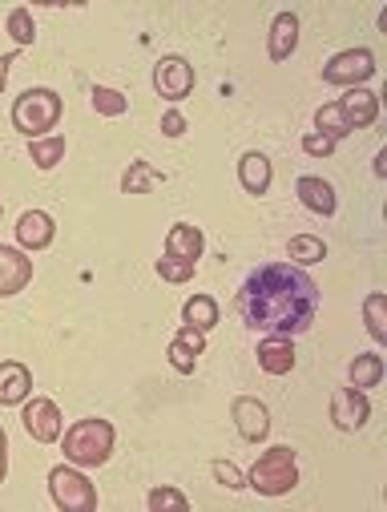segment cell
Instances as JSON below:
<instances>
[{
    "label": "cell",
    "instance_id": "obj_1",
    "mask_svg": "<svg viewBox=\"0 0 387 512\" xmlns=\"http://www.w3.org/2000/svg\"><path fill=\"white\" fill-rule=\"evenodd\" d=\"M319 311V283L295 263H267L242 279L238 315L246 327L267 335H303Z\"/></svg>",
    "mask_w": 387,
    "mask_h": 512
},
{
    "label": "cell",
    "instance_id": "obj_2",
    "mask_svg": "<svg viewBox=\"0 0 387 512\" xmlns=\"http://www.w3.org/2000/svg\"><path fill=\"white\" fill-rule=\"evenodd\" d=\"M57 121H61V97L45 85L37 89H25L17 101H13V130L25 134L29 142L45 138L49 130H57Z\"/></svg>",
    "mask_w": 387,
    "mask_h": 512
},
{
    "label": "cell",
    "instance_id": "obj_3",
    "mask_svg": "<svg viewBox=\"0 0 387 512\" xmlns=\"http://www.w3.org/2000/svg\"><path fill=\"white\" fill-rule=\"evenodd\" d=\"M295 484H299V460H295V452L287 444L267 448L263 456L254 460V468L246 476V488L263 492V496H287Z\"/></svg>",
    "mask_w": 387,
    "mask_h": 512
},
{
    "label": "cell",
    "instance_id": "obj_4",
    "mask_svg": "<svg viewBox=\"0 0 387 512\" xmlns=\"http://www.w3.org/2000/svg\"><path fill=\"white\" fill-rule=\"evenodd\" d=\"M113 456V424L109 420H77L65 432V460L77 468H101Z\"/></svg>",
    "mask_w": 387,
    "mask_h": 512
},
{
    "label": "cell",
    "instance_id": "obj_5",
    "mask_svg": "<svg viewBox=\"0 0 387 512\" xmlns=\"http://www.w3.org/2000/svg\"><path fill=\"white\" fill-rule=\"evenodd\" d=\"M49 492H53V504L61 512H93L97 508V488L89 484L85 472H77V464H61L49 472Z\"/></svg>",
    "mask_w": 387,
    "mask_h": 512
},
{
    "label": "cell",
    "instance_id": "obj_6",
    "mask_svg": "<svg viewBox=\"0 0 387 512\" xmlns=\"http://www.w3.org/2000/svg\"><path fill=\"white\" fill-rule=\"evenodd\" d=\"M375 77V53L371 49H343L335 53L327 65H323V81L327 85H347V89H359L363 81Z\"/></svg>",
    "mask_w": 387,
    "mask_h": 512
},
{
    "label": "cell",
    "instance_id": "obj_7",
    "mask_svg": "<svg viewBox=\"0 0 387 512\" xmlns=\"http://www.w3.org/2000/svg\"><path fill=\"white\" fill-rule=\"evenodd\" d=\"M154 89H158V97H166V101H182V97H190V89H194V65L186 61V57H162L158 65H154Z\"/></svg>",
    "mask_w": 387,
    "mask_h": 512
},
{
    "label": "cell",
    "instance_id": "obj_8",
    "mask_svg": "<svg viewBox=\"0 0 387 512\" xmlns=\"http://www.w3.org/2000/svg\"><path fill=\"white\" fill-rule=\"evenodd\" d=\"M331 420L339 432H359L371 420V400L359 388H335L331 396Z\"/></svg>",
    "mask_w": 387,
    "mask_h": 512
},
{
    "label": "cell",
    "instance_id": "obj_9",
    "mask_svg": "<svg viewBox=\"0 0 387 512\" xmlns=\"http://www.w3.org/2000/svg\"><path fill=\"white\" fill-rule=\"evenodd\" d=\"M21 420H25V432H29L37 444H53V440H61L65 416H61V408H57L53 400H29Z\"/></svg>",
    "mask_w": 387,
    "mask_h": 512
},
{
    "label": "cell",
    "instance_id": "obj_10",
    "mask_svg": "<svg viewBox=\"0 0 387 512\" xmlns=\"http://www.w3.org/2000/svg\"><path fill=\"white\" fill-rule=\"evenodd\" d=\"M230 416H234L238 436H242L246 444L267 440V432H271V412H267V404H263V400H254V396H238V400H234V408H230Z\"/></svg>",
    "mask_w": 387,
    "mask_h": 512
},
{
    "label": "cell",
    "instance_id": "obj_11",
    "mask_svg": "<svg viewBox=\"0 0 387 512\" xmlns=\"http://www.w3.org/2000/svg\"><path fill=\"white\" fill-rule=\"evenodd\" d=\"M33 283V259L17 246H0V299L21 295Z\"/></svg>",
    "mask_w": 387,
    "mask_h": 512
},
{
    "label": "cell",
    "instance_id": "obj_12",
    "mask_svg": "<svg viewBox=\"0 0 387 512\" xmlns=\"http://www.w3.org/2000/svg\"><path fill=\"white\" fill-rule=\"evenodd\" d=\"M335 109H339V117L347 125V134L351 130H367V125H375V117H379V97L359 85V89H347V97H339Z\"/></svg>",
    "mask_w": 387,
    "mask_h": 512
},
{
    "label": "cell",
    "instance_id": "obj_13",
    "mask_svg": "<svg viewBox=\"0 0 387 512\" xmlns=\"http://www.w3.org/2000/svg\"><path fill=\"white\" fill-rule=\"evenodd\" d=\"M33 392V371L17 359H5L0 363V408H17L25 404Z\"/></svg>",
    "mask_w": 387,
    "mask_h": 512
},
{
    "label": "cell",
    "instance_id": "obj_14",
    "mask_svg": "<svg viewBox=\"0 0 387 512\" xmlns=\"http://www.w3.org/2000/svg\"><path fill=\"white\" fill-rule=\"evenodd\" d=\"M202 351H206V331L182 327V331L170 339V367H174L178 375H194Z\"/></svg>",
    "mask_w": 387,
    "mask_h": 512
},
{
    "label": "cell",
    "instance_id": "obj_15",
    "mask_svg": "<svg viewBox=\"0 0 387 512\" xmlns=\"http://www.w3.org/2000/svg\"><path fill=\"white\" fill-rule=\"evenodd\" d=\"M295 194H299V202H303L311 214H319V218H331V214L339 210V198H335L331 182H323V178H315V174H303V178L295 182Z\"/></svg>",
    "mask_w": 387,
    "mask_h": 512
},
{
    "label": "cell",
    "instance_id": "obj_16",
    "mask_svg": "<svg viewBox=\"0 0 387 512\" xmlns=\"http://www.w3.org/2000/svg\"><path fill=\"white\" fill-rule=\"evenodd\" d=\"M53 238H57V226H53V218L45 210H25L17 218V242L25 250H45Z\"/></svg>",
    "mask_w": 387,
    "mask_h": 512
},
{
    "label": "cell",
    "instance_id": "obj_17",
    "mask_svg": "<svg viewBox=\"0 0 387 512\" xmlns=\"http://www.w3.org/2000/svg\"><path fill=\"white\" fill-rule=\"evenodd\" d=\"M271 178H275V170H271V158H267V154H258V150L242 154V162H238V182H242L246 194L263 198V194L271 190Z\"/></svg>",
    "mask_w": 387,
    "mask_h": 512
},
{
    "label": "cell",
    "instance_id": "obj_18",
    "mask_svg": "<svg viewBox=\"0 0 387 512\" xmlns=\"http://www.w3.org/2000/svg\"><path fill=\"white\" fill-rule=\"evenodd\" d=\"M254 355H258V367H263L267 375H287L295 367V347H291L287 335H267Z\"/></svg>",
    "mask_w": 387,
    "mask_h": 512
},
{
    "label": "cell",
    "instance_id": "obj_19",
    "mask_svg": "<svg viewBox=\"0 0 387 512\" xmlns=\"http://www.w3.org/2000/svg\"><path fill=\"white\" fill-rule=\"evenodd\" d=\"M202 250H206V234H202L198 226H190V222H174V226H170V234H166V254L198 263Z\"/></svg>",
    "mask_w": 387,
    "mask_h": 512
},
{
    "label": "cell",
    "instance_id": "obj_20",
    "mask_svg": "<svg viewBox=\"0 0 387 512\" xmlns=\"http://www.w3.org/2000/svg\"><path fill=\"white\" fill-rule=\"evenodd\" d=\"M295 49H299V17H295V13H279V17L271 21L267 53H271V61H287Z\"/></svg>",
    "mask_w": 387,
    "mask_h": 512
},
{
    "label": "cell",
    "instance_id": "obj_21",
    "mask_svg": "<svg viewBox=\"0 0 387 512\" xmlns=\"http://www.w3.org/2000/svg\"><path fill=\"white\" fill-rule=\"evenodd\" d=\"M287 259H291L295 267H315V263L327 259V242L315 238V234H295V238L287 242Z\"/></svg>",
    "mask_w": 387,
    "mask_h": 512
},
{
    "label": "cell",
    "instance_id": "obj_22",
    "mask_svg": "<svg viewBox=\"0 0 387 512\" xmlns=\"http://www.w3.org/2000/svg\"><path fill=\"white\" fill-rule=\"evenodd\" d=\"M347 375H351V388H379V379H383V355H355L351 359V367H347Z\"/></svg>",
    "mask_w": 387,
    "mask_h": 512
},
{
    "label": "cell",
    "instance_id": "obj_23",
    "mask_svg": "<svg viewBox=\"0 0 387 512\" xmlns=\"http://www.w3.org/2000/svg\"><path fill=\"white\" fill-rule=\"evenodd\" d=\"M182 323L194 327V331H210V327L218 323V303H214L210 295H194V299H186V307H182Z\"/></svg>",
    "mask_w": 387,
    "mask_h": 512
},
{
    "label": "cell",
    "instance_id": "obj_24",
    "mask_svg": "<svg viewBox=\"0 0 387 512\" xmlns=\"http://www.w3.org/2000/svg\"><path fill=\"white\" fill-rule=\"evenodd\" d=\"M158 182H166V174H158L150 162H129V170L121 178V190L125 194H150V186H158Z\"/></svg>",
    "mask_w": 387,
    "mask_h": 512
},
{
    "label": "cell",
    "instance_id": "obj_25",
    "mask_svg": "<svg viewBox=\"0 0 387 512\" xmlns=\"http://www.w3.org/2000/svg\"><path fill=\"white\" fill-rule=\"evenodd\" d=\"M363 319H367V331L375 343H387V295L383 291H371L363 299Z\"/></svg>",
    "mask_w": 387,
    "mask_h": 512
},
{
    "label": "cell",
    "instance_id": "obj_26",
    "mask_svg": "<svg viewBox=\"0 0 387 512\" xmlns=\"http://www.w3.org/2000/svg\"><path fill=\"white\" fill-rule=\"evenodd\" d=\"M29 158H33L37 170H53V166L65 158V138L53 134V138H37V142H29Z\"/></svg>",
    "mask_w": 387,
    "mask_h": 512
},
{
    "label": "cell",
    "instance_id": "obj_27",
    "mask_svg": "<svg viewBox=\"0 0 387 512\" xmlns=\"http://www.w3.org/2000/svg\"><path fill=\"white\" fill-rule=\"evenodd\" d=\"M146 508H150V512H190V500H186L182 488L162 484V488H154V492L146 496Z\"/></svg>",
    "mask_w": 387,
    "mask_h": 512
},
{
    "label": "cell",
    "instance_id": "obj_28",
    "mask_svg": "<svg viewBox=\"0 0 387 512\" xmlns=\"http://www.w3.org/2000/svg\"><path fill=\"white\" fill-rule=\"evenodd\" d=\"M89 101H93V109H97L101 117H121V113L129 109V97L117 93V89H105V85H93Z\"/></svg>",
    "mask_w": 387,
    "mask_h": 512
},
{
    "label": "cell",
    "instance_id": "obj_29",
    "mask_svg": "<svg viewBox=\"0 0 387 512\" xmlns=\"http://www.w3.org/2000/svg\"><path fill=\"white\" fill-rule=\"evenodd\" d=\"M9 33H13V41H17L21 49H33V41H37L33 13H29V9H13V13H9Z\"/></svg>",
    "mask_w": 387,
    "mask_h": 512
},
{
    "label": "cell",
    "instance_id": "obj_30",
    "mask_svg": "<svg viewBox=\"0 0 387 512\" xmlns=\"http://www.w3.org/2000/svg\"><path fill=\"white\" fill-rule=\"evenodd\" d=\"M194 271H198V263H190V259H174V254L158 259V275H162L166 283H190Z\"/></svg>",
    "mask_w": 387,
    "mask_h": 512
},
{
    "label": "cell",
    "instance_id": "obj_31",
    "mask_svg": "<svg viewBox=\"0 0 387 512\" xmlns=\"http://www.w3.org/2000/svg\"><path fill=\"white\" fill-rule=\"evenodd\" d=\"M210 472H214V480L222 484V488H230V492H238V488H246V476L230 464V460H214L210 464Z\"/></svg>",
    "mask_w": 387,
    "mask_h": 512
},
{
    "label": "cell",
    "instance_id": "obj_32",
    "mask_svg": "<svg viewBox=\"0 0 387 512\" xmlns=\"http://www.w3.org/2000/svg\"><path fill=\"white\" fill-rule=\"evenodd\" d=\"M303 154H307V158H331V154H335V138L311 130V134L303 138Z\"/></svg>",
    "mask_w": 387,
    "mask_h": 512
},
{
    "label": "cell",
    "instance_id": "obj_33",
    "mask_svg": "<svg viewBox=\"0 0 387 512\" xmlns=\"http://www.w3.org/2000/svg\"><path fill=\"white\" fill-rule=\"evenodd\" d=\"M162 134H166V138H182V134H186V117H182L178 109H170V113L162 117Z\"/></svg>",
    "mask_w": 387,
    "mask_h": 512
},
{
    "label": "cell",
    "instance_id": "obj_34",
    "mask_svg": "<svg viewBox=\"0 0 387 512\" xmlns=\"http://www.w3.org/2000/svg\"><path fill=\"white\" fill-rule=\"evenodd\" d=\"M5 476H9V436L0 428V484H5Z\"/></svg>",
    "mask_w": 387,
    "mask_h": 512
},
{
    "label": "cell",
    "instance_id": "obj_35",
    "mask_svg": "<svg viewBox=\"0 0 387 512\" xmlns=\"http://www.w3.org/2000/svg\"><path fill=\"white\" fill-rule=\"evenodd\" d=\"M17 61V53H5L0 57V93H5V85H9V65Z\"/></svg>",
    "mask_w": 387,
    "mask_h": 512
},
{
    "label": "cell",
    "instance_id": "obj_36",
    "mask_svg": "<svg viewBox=\"0 0 387 512\" xmlns=\"http://www.w3.org/2000/svg\"><path fill=\"white\" fill-rule=\"evenodd\" d=\"M0 214H5V206H0Z\"/></svg>",
    "mask_w": 387,
    "mask_h": 512
}]
</instances>
